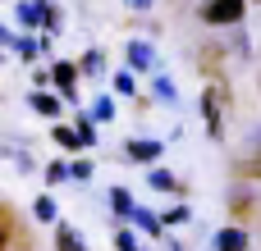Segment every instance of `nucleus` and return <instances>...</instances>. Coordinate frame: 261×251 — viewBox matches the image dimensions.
Here are the masks:
<instances>
[{
    "mask_svg": "<svg viewBox=\"0 0 261 251\" xmlns=\"http://www.w3.org/2000/svg\"><path fill=\"white\" fill-rule=\"evenodd\" d=\"M69 174H73V178H87V174H92V165H87V160H73V169H69Z\"/></svg>",
    "mask_w": 261,
    "mask_h": 251,
    "instance_id": "15",
    "label": "nucleus"
},
{
    "mask_svg": "<svg viewBox=\"0 0 261 251\" xmlns=\"http://www.w3.org/2000/svg\"><path fill=\"white\" fill-rule=\"evenodd\" d=\"M55 87H60L64 101L78 96V73H73V64H55Z\"/></svg>",
    "mask_w": 261,
    "mask_h": 251,
    "instance_id": "2",
    "label": "nucleus"
},
{
    "mask_svg": "<svg viewBox=\"0 0 261 251\" xmlns=\"http://www.w3.org/2000/svg\"><path fill=\"white\" fill-rule=\"evenodd\" d=\"M151 59H156V55H151V46H142V41H133V46H128V64H133V69H151Z\"/></svg>",
    "mask_w": 261,
    "mask_h": 251,
    "instance_id": "5",
    "label": "nucleus"
},
{
    "mask_svg": "<svg viewBox=\"0 0 261 251\" xmlns=\"http://www.w3.org/2000/svg\"><path fill=\"white\" fill-rule=\"evenodd\" d=\"M206 23H239L243 18V0H206Z\"/></svg>",
    "mask_w": 261,
    "mask_h": 251,
    "instance_id": "1",
    "label": "nucleus"
},
{
    "mask_svg": "<svg viewBox=\"0 0 261 251\" xmlns=\"http://www.w3.org/2000/svg\"><path fill=\"white\" fill-rule=\"evenodd\" d=\"M128 5H151V0H128Z\"/></svg>",
    "mask_w": 261,
    "mask_h": 251,
    "instance_id": "17",
    "label": "nucleus"
},
{
    "mask_svg": "<svg viewBox=\"0 0 261 251\" xmlns=\"http://www.w3.org/2000/svg\"><path fill=\"white\" fill-rule=\"evenodd\" d=\"M32 110H37V114H46V119H50V114H55V110H60V101H55V96H50V91H32Z\"/></svg>",
    "mask_w": 261,
    "mask_h": 251,
    "instance_id": "6",
    "label": "nucleus"
},
{
    "mask_svg": "<svg viewBox=\"0 0 261 251\" xmlns=\"http://www.w3.org/2000/svg\"><path fill=\"white\" fill-rule=\"evenodd\" d=\"M248 247V233L243 229H220L216 233V251H243Z\"/></svg>",
    "mask_w": 261,
    "mask_h": 251,
    "instance_id": "3",
    "label": "nucleus"
},
{
    "mask_svg": "<svg viewBox=\"0 0 261 251\" xmlns=\"http://www.w3.org/2000/svg\"><path fill=\"white\" fill-rule=\"evenodd\" d=\"M32 210H37V219H55V201H50V197H37Z\"/></svg>",
    "mask_w": 261,
    "mask_h": 251,
    "instance_id": "11",
    "label": "nucleus"
},
{
    "mask_svg": "<svg viewBox=\"0 0 261 251\" xmlns=\"http://www.w3.org/2000/svg\"><path fill=\"white\" fill-rule=\"evenodd\" d=\"M202 110H206V123H211V137H220V91H216V87L206 91Z\"/></svg>",
    "mask_w": 261,
    "mask_h": 251,
    "instance_id": "4",
    "label": "nucleus"
},
{
    "mask_svg": "<svg viewBox=\"0 0 261 251\" xmlns=\"http://www.w3.org/2000/svg\"><path fill=\"white\" fill-rule=\"evenodd\" d=\"M151 183H156V187H161V192H174V187H179V183H174V178H170V174H165V169H156V174H151Z\"/></svg>",
    "mask_w": 261,
    "mask_h": 251,
    "instance_id": "12",
    "label": "nucleus"
},
{
    "mask_svg": "<svg viewBox=\"0 0 261 251\" xmlns=\"http://www.w3.org/2000/svg\"><path fill=\"white\" fill-rule=\"evenodd\" d=\"M50 137H55V142H60V146H69V151H83V146H87V142H83V137H78V133H73V128H55V133H50Z\"/></svg>",
    "mask_w": 261,
    "mask_h": 251,
    "instance_id": "7",
    "label": "nucleus"
},
{
    "mask_svg": "<svg viewBox=\"0 0 261 251\" xmlns=\"http://www.w3.org/2000/svg\"><path fill=\"white\" fill-rule=\"evenodd\" d=\"M55 247L60 251H83V238H78L73 229H60V233H55Z\"/></svg>",
    "mask_w": 261,
    "mask_h": 251,
    "instance_id": "9",
    "label": "nucleus"
},
{
    "mask_svg": "<svg viewBox=\"0 0 261 251\" xmlns=\"http://www.w3.org/2000/svg\"><path fill=\"white\" fill-rule=\"evenodd\" d=\"M110 206H115L119 215H128V210H133V201H128V192H124V187H115V192H110Z\"/></svg>",
    "mask_w": 261,
    "mask_h": 251,
    "instance_id": "10",
    "label": "nucleus"
},
{
    "mask_svg": "<svg viewBox=\"0 0 261 251\" xmlns=\"http://www.w3.org/2000/svg\"><path fill=\"white\" fill-rule=\"evenodd\" d=\"M46 178H50V183H60V178H69V169H64V165H50V169H46Z\"/></svg>",
    "mask_w": 261,
    "mask_h": 251,
    "instance_id": "14",
    "label": "nucleus"
},
{
    "mask_svg": "<svg viewBox=\"0 0 261 251\" xmlns=\"http://www.w3.org/2000/svg\"><path fill=\"white\" fill-rule=\"evenodd\" d=\"M128 155H133V160H156V155H161V142H133Z\"/></svg>",
    "mask_w": 261,
    "mask_h": 251,
    "instance_id": "8",
    "label": "nucleus"
},
{
    "mask_svg": "<svg viewBox=\"0 0 261 251\" xmlns=\"http://www.w3.org/2000/svg\"><path fill=\"white\" fill-rule=\"evenodd\" d=\"M252 174H257V178H261V151H257V160H252Z\"/></svg>",
    "mask_w": 261,
    "mask_h": 251,
    "instance_id": "16",
    "label": "nucleus"
},
{
    "mask_svg": "<svg viewBox=\"0 0 261 251\" xmlns=\"http://www.w3.org/2000/svg\"><path fill=\"white\" fill-rule=\"evenodd\" d=\"M115 247H119V251H138V242H133V233H119V238H115Z\"/></svg>",
    "mask_w": 261,
    "mask_h": 251,
    "instance_id": "13",
    "label": "nucleus"
}]
</instances>
